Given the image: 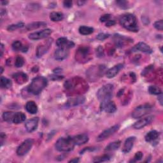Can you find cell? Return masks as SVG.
I'll return each instance as SVG.
<instances>
[{
  "mask_svg": "<svg viewBox=\"0 0 163 163\" xmlns=\"http://www.w3.org/2000/svg\"><path fill=\"white\" fill-rule=\"evenodd\" d=\"M63 5H64V7H66V8H70L72 7V5H73V3L71 1H65L63 2Z\"/></svg>",
  "mask_w": 163,
  "mask_h": 163,
  "instance_id": "43",
  "label": "cell"
},
{
  "mask_svg": "<svg viewBox=\"0 0 163 163\" xmlns=\"http://www.w3.org/2000/svg\"><path fill=\"white\" fill-rule=\"evenodd\" d=\"M79 33L82 35H89L94 32V29L91 27L82 26L79 29Z\"/></svg>",
  "mask_w": 163,
  "mask_h": 163,
  "instance_id": "29",
  "label": "cell"
},
{
  "mask_svg": "<svg viewBox=\"0 0 163 163\" xmlns=\"http://www.w3.org/2000/svg\"><path fill=\"white\" fill-rule=\"evenodd\" d=\"M3 50H4V47L3 44L1 45V56H3Z\"/></svg>",
  "mask_w": 163,
  "mask_h": 163,
  "instance_id": "47",
  "label": "cell"
},
{
  "mask_svg": "<svg viewBox=\"0 0 163 163\" xmlns=\"http://www.w3.org/2000/svg\"><path fill=\"white\" fill-rule=\"evenodd\" d=\"M69 54L68 49H63V48H59L55 51L54 57L57 61H63L66 59Z\"/></svg>",
  "mask_w": 163,
  "mask_h": 163,
  "instance_id": "16",
  "label": "cell"
},
{
  "mask_svg": "<svg viewBox=\"0 0 163 163\" xmlns=\"http://www.w3.org/2000/svg\"><path fill=\"white\" fill-rule=\"evenodd\" d=\"M38 122L39 118L38 117H35L28 120L25 124V127L27 131L29 132H32L35 131L38 127Z\"/></svg>",
  "mask_w": 163,
  "mask_h": 163,
  "instance_id": "13",
  "label": "cell"
},
{
  "mask_svg": "<svg viewBox=\"0 0 163 163\" xmlns=\"http://www.w3.org/2000/svg\"><path fill=\"white\" fill-rule=\"evenodd\" d=\"M119 128H120V126L118 124H116V125L105 130L97 137V141H104V140L108 139L110 137H111L112 135L115 134V133L118 129H119Z\"/></svg>",
  "mask_w": 163,
  "mask_h": 163,
  "instance_id": "7",
  "label": "cell"
},
{
  "mask_svg": "<svg viewBox=\"0 0 163 163\" xmlns=\"http://www.w3.org/2000/svg\"><path fill=\"white\" fill-rule=\"evenodd\" d=\"M135 140H136V137H131L127 138L124 142L122 151L124 153L129 152L131 151L133 145H134Z\"/></svg>",
  "mask_w": 163,
  "mask_h": 163,
  "instance_id": "18",
  "label": "cell"
},
{
  "mask_svg": "<svg viewBox=\"0 0 163 163\" xmlns=\"http://www.w3.org/2000/svg\"><path fill=\"white\" fill-rule=\"evenodd\" d=\"M143 153L141 152H138L136 153V154L135 155L134 157H133V159L130 161V162H137L138 161H140L142 158H143Z\"/></svg>",
  "mask_w": 163,
  "mask_h": 163,
  "instance_id": "38",
  "label": "cell"
},
{
  "mask_svg": "<svg viewBox=\"0 0 163 163\" xmlns=\"http://www.w3.org/2000/svg\"><path fill=\"white\" fill-rule=\"evenodd\" d=\"M1 69H2V71H1V73H3V68H2V67H1Z\"/></svg>",
  "mask_w": 163,
  "mask_h": 163,
  "instance_id": "50",
  "label": "cell"
},
{
  "mask_svg": "<svg viewBox=\"0 0 163 163\" xmlns=\"http://www.w3.org/2000/svg\"><path fill=\"white\" fill-rule=\"evenodd\" d=\"M47 25V24L44 22H35L31 24H29L26 26V29L27 31H31L35 30L36 29L41 27H45Z\"/></svg>",
  "mask_w": 163,
  "mask_h": 163,
  "instance_id": "25",
  "label": "cell"
},
{
  "mask_svg": "<svg viewBox=\"0 0 163 163\" xmlns=\"http://www.w3.org/2000/svg\"><path fill=\"white\" fill-rule=\"evenodd\" d=\"M12 49L15 51H22V52H26L28 50V47L26 46H23L22 43L19 41H15L12 43Z\"/></svg>",
  "mask_w": 163,
  "mask_h": 163,
  "instance_id": "21",
  "label": "cell"
},
{
  "mask_svg": "<svg viewBox=\"0 0 163 163\" xmlns=\"http://www.w3.org/2000/svg\"><path fill=\"white\" fill-rule=\"evenodd\" d=\"M8 3V2H5V1H2V5H6Z\"/></svg>",
  "mask_w": 163,
  "mask_h": 163,
  "instance_id": "49",
  "label": "cell"
},
{
  "mask_svg": "<svg viewBox=\"0 0 163 163\" xmlns=\"http://www.w3.org/2000/svg\"><path fill=\"white\" fill-rule=\"evenodd\" d=\"M52 43V39L49 38L39 45L36 49V56L41 57L45 54L50 49Z\"/></svg>",
  "mask_w": 163,
  "mask_h": 163,
  "instance_id": "8",
  "label": "cell"
},
{
  "mask_svg": "<svg viewBox=\"0 0 163 163\" xmlns=\"http://www.w3.org/2000/svg\"><path fill=\"white\" fill-rule=\"evenodd\" d=\"M85 98L84 96H77L74 98H70L68 101L66 102V106L70 107H75L85 102Z\"/></svg>",
  "mask_w": 163,
  "mask_h": 163,
  "instance_id": "14",
  "label": "cell"
},
{
  "mask_svg": "<svg viewBox=\"0 0 163 163\" xmlns=\"http://www.w3.org/2000/svg\"><path fill=\"white\" fill-rule=\"evenodd\" d=\"M113 85L112 84H107L101 87L97 93V97L101 102L110 100L113 95Z\"/></svg>",
  "mask_w": 163,
  "mask_h": 163,
  "instance_id": "4",
  "label": "cell"
},
{
  "mask_svg": "<svg viewBox=\"0 0 163 163\" xmlns=\"http://www.w3.org/2000/svg\"><path fill=\"white\" fill-rule=\"evenodd\" d=\"M117 5L120 7L122 9H127L129 8V2L127 1H124V0H121V1H117L116 2Z\"/></svg>",
  "mask_w": 163,
  "mask_h": 163,
  "instance_id": "36",
  "label": "cell"
},
{
  "mask_svg": "<svg viewBox=\"0 0 163 163\" xmlns=\"http://www.w3.org/2000/svg\"><path fill=\"white\" fill-rule=\"evenodd\" d=\"M78 162H79V158H75V159H71V160H70L69 161V162H75V163H77Z\"/></svg>",
  "mask_w": 163,
  "mask_h": 163,
  "instance_id": "46",
  "label": "cell"
},
{
  "mask_svg": "<svg viewBox=\"0 0 163 163\" xmlns=\"http://www.w3.org/2000/svg\"><path fill=\"white\" fill-rule=\"evenodd\" d=\"M50 19L53 22L61 21L64 19V15L61 12H53L50 14Z\"/></svg>",
  "mask_w": 163,
  "mask_h": 163,
  "instance_id": "27",
  "label": "cell"
},
{
  "mask_svg": "<svg viewBox=\"0 0 163 163\" xmlns=\"http://www.w3.org/2000/svg\"><path fill=\"white\" fill-rule=\"evenodd\" d=\"M34 141L33 139H27L24 141L17 148V154L19 156H23L26 155L33 146Z\"/></svg>",
  "mask_w": 163,
  "mask_h": 163,
  "instance_id": "6",
  "label": "cell"
},
{
  "mask_svg": "<svg viewBox=\"0 0 163 163\" xmlns=\"http://www.w3.org/2000/svg\"><path fill=\"white\" fill-rule=\"evenodd\" d=\"M71 138L75 145H82L86 143L89 141V137L86 134L78 135Z\"/></svg>",
  "mask_w": 163,
  "mask_h": 163,
  "instance_id": "19",
  "label": "cell"
},
{
  "mask_svg": "<svg viewBox=\"0 0 163 163\" xmlns=\"http://www.w3.org/2000/svg\"><path fill=\"white\" fill-rule=\"evenodd\" d=\"M55 149L59 152H68L73 150L75 144L71 137L60 138L55 143Z\"/></svg>",
  "mask_w": 163,
  "mask_h": 163,
  "instance_id": "3",
  "label": "cell"
},
{
  "mask_svg": "<svg viewBox=\"0 0 163 163\" xmlns=\"http://www.w3.org/2000/svg\"><path fill=\"white\" fill-rule=\"evenodd\" d=\"M56 45L59 48L63 49H70L75 46V43L71 41H69L66 38H59L56 41Z\"/></svg>",
  "mask_w": 163,
  "mask_h": 163,
  "instance_id": "12",
  "label": "cell"
},
{
  "mask_svg": "<svg viewBox=\"0 0 163 163\" xmlns=\"http://www.w3.org/2000/svg\"><path fill=\"white\" fill-rule=\"evenodd\" d=\"M24 26V24L23 22H19L16 24H12V25H10L7 29L9 31H15L16 29H19V28H22Z\"/></svg>",
  "mask_w": 163,
  "mask_h": 163,
  "instance_id": "33",
  "label": "cell"
},
{
  "mask_svg": "<svg viewBox=\"0 0 163 163\" xmlns=\"http://www.w3.org/2000/svg\"><path fill=\"white\" fill-rule=\"evenodd\" d=\"M132 52H142L146 54H151L152 52V49L144 42H140L131 49Z\"/></svg>",
  "mask_w": 163,
  "mask_h": 163,
  "instance_id": "11",
  "label": "cell"
},
{
  "mask_svg": "<svg viewBox=\"0 0 163 163\" xmlns=\"http://www.w3.org/2000/svg\"><path fill=\"white\" fill-rule=\"evenodd\" d=\"M158 100L161 105H162V94H160L158 95Z\"/></svg>",
  "mask_w": 163,
  "mask_h": 163,
  "instance_id": "45",
  "label": "cell"
},
{
  "mask_svg": "<svg viewBox=\"0 0 163 163\" xmlns=\"http://www.w3.org/2000/svg\"><path fill=\"white\" fill-rule=\"evenodd\" d=\"M26 115L22 112H16L15 113L13 118V123L14 124H20L25 121L26 120Z\"/></svg>",
  "mask_w": 163,
  "mask_h": 163,
  "instance_id": "24",
  "label": "cell"
},
{
  "mask_svg": "<svg viewBox=\"0 0 163 163\" xmlns=\"http://www.w3.org/2000/svg\"><path fill=\"white\" fill-rule=\"evenodd\" d=\"M113 40L117 47H122L124 45L126 38L119 35H115L113 36Z\"/></svg>",
  "mask_w": 163,
  "mask_h": 163,
  "instance_id": "26",
  "label": "cell"
},
{
  "mask_svg": "<svg viewBox=\"0 0 163 163\" xmlns=\"http://www.w3.org/2000/svg\"><path fill=\"white\" fill-rule=\"evenodd\" d=\"M13 78L14 80H16V82L19 84H22L26 82L28 80V77L26 74L20 72V73H17L16 74H14L13 75Z\"/></svg>",
  "mask_w": 163,
  "mask_h": 163,
  "instance_id": "20",
  "label": "cell"
},
{
  "mask_svg": "<svg viewBox=\"0 0 163 163\" xmlns=\"http://www.w3.org/2000/svg\"><path fill=\"white\" fill-rule=\"evenodd\" d=\"M110 19V14H105V15H103L100 18V21L101 22H107L108 21H109Z\"/></svg>",
  "mask_w": 163,
  "mask_h": 163,
  "instance_id": "41",
  "label": "cell"
},
{
  "mask_svg": "<svg viewBox=\"0 0 163 163\" xmlns=\"http://www.w3.org/2000/svg\"><path fill=\"white\" fill-rule=\"evenodd\" d=\"M159 132L156 130H153L147 133L145 137V139L147 142H152L156 140L159 138Z\"/></svg>",
  "mask_w": 163,
  "mask_h": 163,
  "instance_id": "23",
  "label": "cell"
},
{
  "mask_svg": "<svg viewBox=\"0 0 163 163\" xmlns=\"http://www.w3.org/2000/svg\"><path fill=\"white\" fill-rule=\"evenodd\" d=\"M77 3H78V5H79V6H81V5H83L84 3H85L86 2H81V1H79Z\"/></svg>",
  "mask_w": 163,
  "mask_h": 163,
  "instance_id": "48",
  "label": "cell"
},
{
  "mask_svg": "<svg viewBox=\"0 0 163 163\" xmlns=\"http://www.w3.org/2000/svg\"><path fill=\"white\" fill-rule=\"evenodd\" d=\"M96 55L98 57H102L104 56V50L101 46H99L96 49Z\"/></svg>",
  "mask_w": 163,
  "mask_h": 163,
  "instance_id": "39",
  "label": "cell"
},
{
  "mask_svg": "<svg viewBox=\"0 0 163 163\" xmlns=\"http://www.w3.org/2000/svg\"><path fill=\"white\" fill-rule=\"evenodd\" d=\"M154 26L156 29H157V30L162 31V29H163V21L159 20V21L155 22Z\"/></svg>",
  "mask_w": 163,
  "mask_h": 163,
  "instance_id": "37",
  "label": "cell"
},
{
  "mask_svg": "<svg viewBox=\"0 0 163 163\" xmlns=\"http://www.w3.org/2000/svg\"><path fill=\"white\" fill-rule=\"evenodd\" d=\"M24 64V59L22 57L18 55L16 59V62H15V66L17 68L22 67Z\"/></svg>",
  "mask_w": 163,
  "mask_h": 163,
  "instance_id": "35",
  "label": "cell"
},
{
  "mask_svg": "<svg viewBox=\"0 0 163 163\" xmlns=\"http://www.w3.org/2000/svg\"><path fill=\"white\" fill-rule=\"evenodd\" d=\"M123 68H124V65L122 64H118L117 65L114 66L113 68H111L107 71L106 73L107 77L108 79H112L115 77Z\"/></svg>",
  "mask_w": 163,
  "mask_h": 163,
  "instance_id": "15",
  "label": "cell"
},
{
  "mask_svg": "<svg viewBox=\"0 0 163 163\" xmlns=\"http://www.w3.org/2000/svg\"><path fill=\"white\" fill-rule=\"evenodd\" d=\"M149 93L153 95H159L162 93L161 89L156 85H151L149 87Z\"/></svg>",
  "mask_w": 163,
  "mask_h": 163,
  "instance_id": "32",
  "label": "cell"
},
{
  "mask_svg": "<svg viewBox=\"0 0 163 163\" xmlns=\"http://www.w3.org/2000/svg\"><path fill=\"white\" fill-rule=\"evenodd\" d=\"M121 141H115L113 142L110 143L109 145H108L105 148V151L110 152V151H113L115 150H117L118 148L121 146Z\"/></svg>",
  "mask_w": 163,
  "mask_h": 163,
  "instance_id": "28",
  "label": "cell"
},
{
  "mask_svg": "<svg viewBox=\"0 0 163 163\" xmlns=\"http://www.w3.org/2000/svg\"><path fill=\"white\" fill-rule=\"evenodd\" d=\"M109 37V35L108 34H105V33H99L98 36H97V39L101 41L104 40L105 39H107V38Z\"/></svg>",
  "mask_w": 163,
  "mask_h": 163,
  "instance_id": "42",
  "label": "cell"
},
{
  "mask_svg": "<svg viewBox=\"0 0 163 163\" xmlns=\"http://www.w3.org/2000/svg\"><path fill=\"white\" fill-rule=\"evenodd\" d=\"M25 108L27 112L31 114H35L38 112V107L35 102H34L33 101H28L26 103Z\"/></svg>",
  "mask_w": 163,
  "mask_h": 163,
  "instance_id": "22",
  "label": "cell"
},
{
  "mask_svg": "<svg viewBox=\"0 0 163 163\" xmlns=\"http://www.w3.org/2000/svg\"><path fill=\"white\" fill-rule=\"evenodd\" d=\"M152 121V117H145L143 118H141L139 121H138L137 122H135L133 124L132 127L136 129H140L149 124Z\"/></svg>",
  "mask_w": 163,
  "mask_h": 163,
  "instance_id": "17",
  "label": "cell"
},
{
  "mask_svg": "<svg viewBox=\"0 0 163 163\" xmlns=\"http://www.w3.org/2000/svg\"><path fill=\"white\" fill-rule=\"evenodd\" d=\"M110 159V156L109 155H103L100 157H98L94 158L93 162H105L108 161Z\"/></svg>",
  "mask_w": 163,
  "mask_h": 163,
  "instance_id": "34",
  "label": "cell"
},
{
  "mask_svg": "<svg viewBox=\"0 0 163 163\" xmlns=\"http://www.w3.org/2000/svg\"><path fill=\"white\" fill-rule=\"evenodd\" d=\"M47 85V80L44 77L39 76L34 78L29 85L28 91L35 95L39 94Z\"/></svg>",
  "mask_w": 163,
  "mask_h": 163,
  "instance_id": "2",
  "label": "cell"
},
{
  "mask_svg": "<svg viewBox=\"0 0 163 163\" xmlns=\"http://www.w3.org/2000/svg\"><path fill=\"white\" fill-rule=\"evenodd\" d=\"M115 24V21L113 20H109L106 22V26H108V27L114 26Z\"/></svg>",
  "mask_w": 163,
  "mask_h": 163,
  "instance_id": "44",
  "label": "cell"
},
{
  "mask_svg": "<svg viewBox=\"0 0 163 163\" xmlns=\"http://www.w3.org/2000/svg\"><path fill=\"white\" fill-rule=\"evenodd\" d=\"M153 107L149 104H145L138 106L132 113V117L134 118H140L150 113Z\"/></svg>",
  "mask_w": 163,
  "mask_h": 163,
  "instance_id": "5",
  "label": "cell"
},
{
  "mask_svg": "<svg viewBox=\"0 0 163 163\" xmlns=\"http://www.w3.org/2000/svg\"><path fill=\"white\" fill-rule=\"evenodd\" d=\"M121 24L127 30L132 32H138L139 27L136 17L131 13H126L122 15L120 18Z\"/></svg>",
  "mask_w": 163,
  "mask_h": 163,
  "instance_id": "1",
  "label": "cell"
},
{
  "mask_svg": "<svg viewBox=\"0 0 163 163\" xmlns=\"http://www.w3.org/2000/svg\"><path fill=\"white\" fill-rule=\"evenodd\" d=\"M52 33V30L49 29H43V30L36 31L29 34V38L31 40H38L44 39L47 37H48Z\"/></svg>",
  "mask_w": 163,
  "mask_h": 163,
  "instance_id": "9",
  "label": "cell"
},
{
  "mask_svg": "<svg viewBox=\"0 0 163 163\" xmlns=\"http://www.w3.org/2000/svg\"><path fill=\"white\" fill-rule=\"evenodd\" d=\"M0 85H1L2 88L4 89H9L12 87V81L4 77H1V80H0Z\"/></svg>",
  "mask_w": 163,
  "mask_h": 163,
  "instance_id": "30",
  "label": "cell"
},
{
  "mask_svg": "<svg viewBox=\"0 0 163 163\" xmlns=\"http://www.w3.org/2000/svg\"><path fill=\"white\" fill-rule=\"evenodd\" d=\"M153 66H154L151 65V66H147L146 68H145L144 69V70H143V71H142V73H141V75L145 76V75H146V74H147L148 73H149V71H151L152 70V69L154 68Z\"/></svg>",
  "mask_w": 163,
  "mask_h": 163,
  "instance_id": "40",
  "label": "cell"
},
{
  "mask_svg": "<svg viewBox=\"0 0 163 163\" xmlns=\"http://www.w3.org/2000/svg\"><path fill=\"white\" fill-rule=\"evenodd\" d=\"M14 114H15L14 112H4L3 114V120L8 123L13 122V118Z\"/></svg>",
  "mask_w": 163,
  "mask_h": 163,
  "instance_id": "31",
  "label": "cell"
},
{
  "mask_svg": "<svg viewBox=\"0 0 163 163\" xmlns=\"http://www.w3.org/2000/svg\"><path fill=\"white\" fill-rule=\"evenodd\" d=\"M101 108L102 110L108 113H114L117 110L115 104L110 99L101 102Z\"/></svg>",
  "mask_w": 163,
  "mask_h": 163,
  "instance_id": "10",
  "label": "cell"
}]
</instances>
